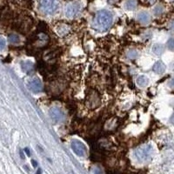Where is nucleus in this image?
I'll return each mask as SVG.
<instances>
[{
    "mask_svg": "<svg viewBox=\"0 0 174 174\" xmlns=\"http://www.w3.org/2000/svg\"><path fill=\"white\" fill-rule=\"evenodd\" d=\"M112 23V14L111 11L103 10L98 11L94 19V27L100 31H105L110 28Z\"/></svg>",
    "mask_w": 174,
    "mask_h": 174,
    "instance_id": "f257e3e1",
    "label": "nucleus"
},
{
    "mask_svg": "<svg viewBox=\"0 0 174 174\" xmlns=\"http://www.w3.org/2000/svg\"><path fill=\"white\" fill-rule=\"evenodd\" d=\"M154 150L152 145L150 144L144 145L137 148L135 151V157L139 162H146L150 160L153 155Z\"/></svg>",
    "mask_w": 174,
    "mask_h": 174,
    "instance_id": "f03ea898",
    "label": "nucleus"
},
{
    "mask_svg": "<svg viewBox=\"0 0 174 174\" xmlns=\"http://www.w3.org/2000/svg\"><path fill=\"white\" fill-rule=\"evenodd\" d=\"M59 0H40L39 7L44 13L47 15L54 14L58 9Z\"/></svg>",
    "mask_w": 174,
    "mask_h": 174,
    "instance_id": "7ed1b4c3",
    "label": "nucleus"
},
{
    "mask_svg": "<svg viewBox=\"0 0 174 174\" xmlns=\"http://www.w3.org/2000/svg\"><path fill=\"white\" fill-rule=\"evenodd\" d=\"M81 5L78 2H72L66 5L65 7V16L69 19H73L77 17L81 11Z\"/></svg>",
    "mask_w": 174,
    "mask_h": 174,
    "instance_id": "20e7f679",
    "label": "nucleus"
},
{
    "mask_svg": "<svg viewBox=\"0 0 174 174\" xmlns=\"http://www.w3.org/2000/svg\"><path fill=\"white\" fill-rule=\"evenodd\" d=\"M50 116H51L52 120L53 121L54 123H56V124L62 123L64 120V118H65L64 112L58 107H52L50 110Z\"/></svg>",
    "mask_w": 174,
    "mask_h": 174,
    "instance_id": "39448f33",
    "label": "nucleus"
},
{
    "mask_svg": "<svg viewBox=\"0 0 174 174\" xmlns=\"http://www.w3.org/2000/svg\"><path fill=\"white\" fill-rule=\"evenodd\" d=\"M71 147L74 151V153L78 157H84L86 154V147L81 141L74 139L71 143Z\"/></svg>",
    "mask_w": 174,
    "mask_h": 174,
    "instance_id": "423d86ee",
    "label": "nucleus"
},
{
    "mask_svg": "<svg viewBox=\"0 0 174 174\" xmlns=\"http://www.w3.org/2000/svg\"><path fill=\"white\" fill-rule=\"evenodd\" d=\"M28 86H29L30 90L32 92H35V93L41 92L44 89L43 84H42V82H41L39 79H38V78H33V79H31L29 82V84H28Z\"/></svg>",
    "mask_w": 174,
    "mask_h": 174,
    "instance_id": "0eeeda50",
    "label": "nucleus"
},
{
    "mask_svg": "<svg viewBox=\"0 0 174 174\" xmlns=\"http://www.w3.org/2000/svg\"><path fill=\"white\" fill-rule=\"evenodd\" d=\"M165 69H166L165 64H164L162 61H160V60L157 61V62L154 64L153 68H152L153 72H154L155 73H157V74H163V73L165 72Z\"/></svg>",
    "mask_w": 174,
    "mask_h": 174,
    "instance_id": "6e6552de",
    "label": "nucleus"
},
{
    "mask_svg": "<svg viewBox=\"0 0 174 174\" xmlns=\"http://www.w3.org/2000/svg\"><path fill=\"white\" fill-rule=\"evenodd\" d=\"M138 20L140 22L141 24H148L151 20L150 15L147 11H141L138 14Z\"/></svg>",
    "mask_w": 174,
    "mask_h": 174,
    "instance_id": "1a4fd4ad",
    "label": "nucleus"
},
{
    "mask_svg": "<svg viewBox=\"0 0 174 174\" xmlns=\"http://www.w3.org/2000/svg\"><path fill=\"white\" fill-rule=\"evenodd\" d=\"M137 84L139 87L147 86L149 84V78L145 75H141L137 78Z\"/></svg>",
    "mask_w": 174,
    "mask_h": 174,
    "instance_id": "9d476101",
    "label": "nucleus"
},
{
    "mask_svg": "<svg viewBox=\"0 0 174 174\" xmlns=\"http://www.w3.org/2000/svg\"><path fill=\"white\" fill-rule=\"evenodd\" d=\"M152 52L155 55L157 56H161L162 54L164 53V46L163 44H156L153 45L152 47Z\"/></svg>",
    "mask_w": 174,
    "mask_h": 174,
    "instance_id": "9b49d317",
    "label": "nucleus"
},
{
    "mask_svg": "<svg viewBox=\"0 0 174 174\" xmlns=\"http://www.w3.org/2000/svg\"><path fill=\"white\" fill-rule=\"evenodd\" d=\"M21 67L22 70L25 72H30L33 69V63L31 61H24L21 63Z\"/></svg>",
    "mask_w": 174,
    "mask_h": 174,
    "instance_id": "f8f14e48",
    "label": "nucleus"
},
{
    "mask_svg": "<svg viewBox=\"0 0 174 174\" xmlns=\"http://www.w3.org/2000/svg\"><path fill=\"white\" fill-rule=\"evenodd\" d=\"M136 5H137V1L136 0H126L125 7H126V10H132L136 8Z\"/></svg>",
    "mask_w": 174,
    "mask_h": 174,
    "instance_id": "ddd939ff",
    "label": "nucleus"
},
{
    "mask_svg": "<svg viewBox=\"0 0 174 174\" xmlns=\"http://www.w3.org/2000/svg\"><path fill=\"white\" fill-rule=\"evenodd\" d=\"M8 39H9V42L11 44H19L20 42V38L18 34H10L9 37H8Z\"/></svg>",
    "mask_w": 174,
    "mask_h": 174,
    "instance_id": "4468645a",
    "label": "nucleus"
},
{
    "mask_svg": "<svg viewBox=\"0 0 174 174\" xmlns=\"http://www.w3.org/2000/svg\"><path fill=\"white\" fill-rule=\"evenodd\" d=\"M164 6L161 5H157L156 6L154 7V9H153V13H154L155 16H157V17H159L160 15L163 14V12H164Z\"/></svg>",
    "mask_w": 174,
    "mask_h": 174,
    "instance_id": "2eb2a0df",
    "label": "nucleus"
},
{
    "mask_svg": "<svg viewBox=\"0 0 174 174\" xmlns=\"http://www.w3.org/2000/svg\"><path fill=\"white\" fill-rule=\"evenodd\" d=\"M139 56V53H138V52L135 51V50H130L128 52H127V57L130 59H134L136 58L137 57Z\"/></svg>",
    "mask_w": 174,
    "mask_h": 174,
    "instance_id": "dca6fc26",
    "label": "nucleus"
},
{
    "mask_svg": "<svg viewBox=\"0 0 174 174\" xmlns=\"http://www.w3.org/2000/svg\"><path fill=\"white\" fill-rule=\"evenodd\" d=\"M68 31H69V27H67L65 24H62V25H60L58 29V33L61 34V35H63V34L68 32Z\"/></svg>",
    "mask_w": 174,
    "mask_h": 174,
    "instance_id": "f3484780",
    "label": "nucleus"
},
{
    "mask_svg": "<svg viewBox=\"0 0 174 174\" xmlns=\"http://www.w3.org/2000/svg\"><path fill=\"white\" fill-rule=\"evenodd\" d=\"M167 47L170 51L174 52V39H170L167 41Z\"/></svg>",
    "mask_w": 174,
    "mask_h": 174,
    "instance_id": "a211bd4d",
    "label": "nucleus"
},
{
    "mask_svg": "<svg viewBox=\"0 0 174 174\" xmlns=\"http://www.w3.org/2000/svg\"><path fill=\"white\" fill-rule=\"evenodd\" d=\"M5 40L2 37H0V51L5 47Z\"/></svg>",
    "mask_w": 174,
    "mask_h": 174,
    "instance_id": "6ab92c4d",
    "label": "nucleus"
},
{
    "mask_svg": "<svg viewBox=\"0 0 174 174\" xmlns=\"http://www.w3.org/2000/svg\"><path fill=\"white\" fill-rule=\"evenodd\" d=\"M168 86L171 88V89H174V77H172L168 82Z\"/></svg>",
    "mask_w": 174,
    "mask_h": 174,
    "instance_id": "aec40b11",
    "label": "nucleus"
},
{
    "mask_svg": "<svg viewBox=\"0 0 174 174\" xmlns=\"http://www.w3.org/2000/svg\"><path fill=\"white\" fill-rule=\"evenodd\" d=\"M168 27H169V29L171 30L172 31H174V19L170 21L169 24H168Z\"/></svg>",
    "mask_w": 174,
    "mask_h": 174,
    "instance_id": "412c9836",
    "label": "nucleus"
},
{
    "mask_svg": "<svg viewBox=\"0 0 174 174\" xmlns=\"http://www.w3.org/2000/svg\"><path fill=\"white\" fill-rule=\"evenodd\" d=\"M25 151H26V153H27V155H28V156H30V151H29V150H28V149H27V148H26V149H25Z\"/></svg>",
    "mask_w": 174,
    "mask_h": 174,
    "instance_id": "4be33fe9",
    "label": "nucleus"
},
{
    "mask_svg": "<svg viewBox=\"0 0 174 174\" xmlns=\"http://www.w3.org/2000/svg\"><path fill=\"white\" fill-rule=\"evenodd\" d=\"M150 1V3H152V2H154V0H149Z\"/></svg>",
    "mask_w": 174,
    "mask_h": 174,
    "instance_id": "5701e85b",
    "label": "nucleus"
},
{
    "mask_svg": "<svg viewBox=\"0 0 174 174\" xmlns=\"http://www.w3.org/2000/svg\"><path fill=\"white\" fill-rule=\"evenodd\" d=\"M172 1H174V0H172Z\"/></svg>",
    "mask_w": 174,
    "mask_h": 174,
    "instance_id": "b1692460",
    "label": "nucleus"
}]
</instances>
